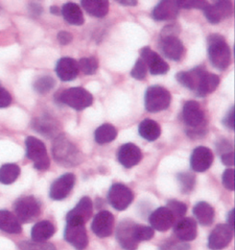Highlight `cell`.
I'll return each instance as SVG.
<instances>
[{"label": "cell", "instance_id": "7", "mask_svg": "<svg viewBox=\"0 0 235 250\" xmlns=\"http://www.w3.org/2000/svg\"><path fill=\"white\" fill-rule=\"evenodd\" d=\"M14 209L20 223H31L36 220L41 213V203L34 196L20 198L14 204Z\"/></svg>", "mask_w": 235, "mask_h": 250}, {"label": "cell", "instance_id": "9", "mask_svg": "<svg viewBox=\"0 0 235 250\" xmlns=\"http://www.w3.org/2000/svg\"><path fill=\"white\" fill-rule=\"evenodd\" d=\"M64 238L77 250H84L89 244V238L84 225L67 223L64 231Z\"/></svg>", "mask_w": 235, "mask_h": 250}, {"label": "cell", "instance_id": "44", "mask_svg": "<svg viewBox=\"0 0 235 250\" xmlns=\"http://www.w3.org/2000/svg\"><path fill=\"white\" fill-rule=\"evenodd\" d=\"M222 184L228 190H235V170L232 168L226 169L222 175Z\"/></svg>", "mask_w": 235, "mask_h": 250}, {"label": "cell", "instance_id": "52", "mask_svg": "<svg viewBox=\"0 0 235 250\" xmlns=\"http://www.w3.org/2000/svg\"><path fill=\"white\" fill-rule=\"evenodd\" d=\"M235 208H233L229 213H228V216H227V225L231 227L232 230H235Z\"/></svg>", "mask_w": 235, "mask_h": 250}, {"label": "cell", "instance_id": "37", "mask_svg": "<svg viewBox=\"0 0 235 250\" xmlns=\"http://www.w3.org/2000/svg\"><path fill=\"white\" fill-rule=\"evenodd\" d=\"M78 69L82 71L85 75H93L98 69L99 63L95 58L90 57L80 59L78 63Z\"/></svg>", "mask_w": 235, "mask_h": 250}, {"label": "cell", "instance_id": "46", "mask_svg": "<svg viewBox=\"0 0 235 250\" xmlns=\"http://www.w3.org/2000/svg\"><path fill=\"white\" fill-rule=\"evenodd\" d=\"M216 148H217V152L220 156L225 154V153H228V152L234 151L233 145L231 144V142H228L225 139L219 140L216 144Z\"/></svg>", "mask_w": 235, "mask_h": 250}, {"label": "cell", "instance_id": "5", "mask_svg": "<svg viewBox=\"0 0 235 250\" xmlns=\"http://www.w3.org/2000/svg\"><path fill=\"white\" fill-rule=\"evenodd\" d=\"M171 102V93L160 85L149 87L145 93V108L150 113H159L166 110Z\"/></svg>", "mask_w": 235, "mask_h": 250}, {"label": "cell", "instance_id": "17", "mask_svg": "<svg viewBox=\"0 0 235 250\" xmlns=\"http://www.w3.org/2000/svg\"><path fill=\"white\" fill-rule=\"evenodd\" d=\"M214 155L212 150L204 147L199 146L193 150L190 158V166L195 172L203 173L210 169L213 163Z\"/></svg>", "mask_w": 235, "mask_h": 250}, {"label": "cell", "instance_id": "54", "mask_svg": "<svg viewBox=\"0 0 235 250\" xmlns=\"http://www.w3.org/2000/svg\"><path fill=\"white\" fill-rule=\"evenodd\" d=\"M119 3L122 4V5H125V6L134 7L137 4V1H134V0H132V1H119Z\"/></svg>", "mask_w": 235, "mask_h": 250}, {"label": "cell", "instance_id": "12", "mask_svg": "<svg viewBox=\"0 0 235 250\" xmlns=\"http://www.w3.org/2000/svg\"><path fill=\"white\" fill-rule=\"evenodd\" d=\"M75 175L67 173L61 175L51 185L49 196L54 200H63L70 194L75 186Z\"/></svg>", "mask_w": 235, "mask_h": 250}, {"label": "cell", "instance_id": "43", "mask_svg": "<svg viewBox=\"0 0 235 250\" xmlns=\"http://www.w3.org/2000/svg\"><path fill=\"white\" fill-rule=\"evenodd\" d=\"M179 9H203L208 4L207 1L203 0H179L176 1Z\"/></svg>", "mask_w": 235, "mask_h": 250}, {"label": "cell", "instance_id": "29", "mask_svg": "<svg viewBox=\"0 0 235 250\" xmlns=\"http://www.w3.org/2000/svg\"><path fill=\"white\" fill-rule=\"evenodd\" d=\"M81 6L93 17H105L109 11V2L107 0H82Z\"/></svg>", "mask_w": 235, "mask_h": 250}, {"label": "cell", "instance_id": "13", "mask_svg": "<svg viewBox=\"0 0 235 250\" xmlns=\"http://www.w3.org/2000/svg\"><path fill=\"white\" fill-rule=\"evenodd\" d=\"M135 225L128 220H124L118 225L117 239L124 250H136L138 247V242L135 237Z\"/></svg>", "mask_w": 235, "mask_h": 250}, {"label": "cell", "instance_id": "14", "mask_svg": "<svg viewBox=\"0 0 235 250\" xmlns=\"http://www.w3.org/2000/svg\"><path fill=\"white\" fill-rule=\"evenodd\" d=\"M234 230L227 225H218L210 233L208 247L211 250L225 249L233 239Z\"/></svg>", "mask_w": 235, "mask_h": 250}, {"label": "cell", "instance_id": "39", "mask_svg": "<svg viewBox=\"0 0 235 250\" xmlns=\"http://www.w3.org/2000/svg\"><path fill=\"white\" fill-rule=\"evenodd\" d=\"M19 248L20 250H57L53 244L45 242H21Z\"/></svg>", "mask_w": 235, "mask_h": 250}, {"label": "cell", "instance_id": "15", "mask_svg": "<svg viewBox=\"0 0 235 250\" xmlns=\"http://www.w3.org/2000/svg\"><path fill=\"white\" fill-rule=\"evenodd\" d=\"M93 201L89 197H83L78 202L75 208L68 211L67 223H76L85 225L93 215Z\"/></svg>", "mask_w": 235, "mask_h": 250}, {"label": "cell", "instance_id": "26", "mask_svg": "<svg viewBox=\"0 0 235 250\" xmlns=\"http://www.w3.org/2000/svg\"><path fill=\"white\" fill-rule=\"evenodd\" d=\"M193 213L198 223L203 226H210L213 224L215 210L212 206L205 201H200L195 205Z\"/></svg>", "mask_w": 235, "mask_h": 250}, {"label": "cell", "instance_id": "48", "mask_svg": "<svg viewBox=\"0 0 235 250\" xmlns=\"http://www.w3.org/2000/svg\"><path fill=\"white\" fill-rule=\"evenodd\" d=\"M222 123L227 128L235 130V105L229 110V112L222 120Z\"/></svg>", "mask_w": 235, "mask_h": 250}, {"label": "cell", "instance_id": "47", "mask_svg": "<svg viewBox=\"0 0 235 250\" xmlns=\"http://www.w3.org/2000/svg\"><path fill=\"white\" fill-rule=\"evenodd\" d=\"M12 97L1 84H0V108L8 107L11 104Z\"/></svg>", "mask_w": 235, "mask_h": 250}, {"label": "cell", "instance_id": "3", "mask_svg": "<svg viewBox=\"0 0 235 250\" xmlns=\"http://www.w3.org/2000/svg\"><path fill=\"white\" fill-rule=\"evenodd\" d=\"M208 55L211 65L218 70H225L231 64V50L225 39L218 34L208 37Z\"/></svg>", "mask_w": 235, "mask_h": 250}, {"label": "cell", "instance_id": "49", "mask_svg": "<svg viewBox=\"0 0 235 250\" xmlns=\"http://www.w3.org/2000/svg\"><path fill=\"white\" fill-rule=\"evenodd\" d=\"M180 29L179 26L176 24H170V25L165 26L161 33L160 36H177V34H179Z\"/></svg>", "mask_w": 235, "mask_h": 250}, {"label": "cell", "instance_id": "50", "mask_svg": "<svg viewBox=\"0 0 235 250\" xmlns=\"http://www.w3.org/2000/svg\"><path fill=\"white\" fill-rule=\"evenodd\" d=\"M58 40L59 42L62 44V45H67L68 43L72 42L73 40V35L68 33V32H65L62 31L58 34Z\"/></svg>", "mask_w": 235, "mask_h": 250}, {"label": "cell", "instance_id": "36", "mask_svg": "<svg viewBox=\"0 0 235 250\" xmlns=\"http://www.w3.org/2000/svg\"><path fill=\"white\" fill-rule=\"evenodd\" d=\"M56 81L50 76H42L38 78L34 83V89L35 92L44 94L50 92L51 90L55 87Z\"/></svg>", "mask_w": 235, "mask_h": 250}, {"label": "cell", "instance_id": "2", "mask_svg": "<svg viewBox=\"0 0 235 250\" xmlns=\"http://www.w3.org/2000/svg\"><path fill=\"white\" fill-rule=\"evenodd\" d=\"M52 152L55 161L63 167H77L82 162V153L64 135L55 139Z\"/></svg>", "mask_w": 235, "mask_h": 250}, {"label": "cell", "instance_id": "35", "mask_svg": "<svg viewBox=\"0 0 235 250\" xmlns=\"http://www.w3.org/2000/svg\"><path fill=\"white\" fill-rule=\"evenodd\" d=\"M166 207L174 217L175 224L179 222L180 220H182L183 218H185V213L187 211V206L185 203L176 200H169Z\"/></svg>", "mask_w": 235, "mask_h": 250}, {"label": "cell", "instance_id": "4", "mask_svg": "<svg viewBox=\"0 0 235 250\" xmlns=\"http://www.w3.org/2000/svg\"><path fill=\"white\" fill-rule=\"evenodd\" d=\"M59 104H65L78 111L83 110L93 104V95L82 87H72L55 95Z\"/></svg>", "mask_w": 235, "mask_h": 250}, {"label": "cell", "instance_id": "6", "mask_svg": "<svg viewBox=\"0 0 235 250\" xmlns=\"http://www.w3.org/2000/svg\"><path fill=\"white\" fill-rule=\"evenodd\" d=\"M25 145L26 157L34 162V168L38 171H46L50 167V159L44 143L30 136L26 139Z\"/></svg>", "mask_w": 235, "mask_h": 250}, {"label": "cell", "instance_id": "31", "mask_svg": "<svg viewBox=\"0 0 235 250\" xmlns=\"http://www.w3.org/2000/svg\"><path fill=\"white\" fill-rule=\"evenodd\" d=\"M218 84L219 77L207 71L202 77L201 82L196 92V94L199 97H205L214 92L218 88Z\"/></svg>", "mask_w": 235, "mask_h": 250}, {"label": "cell", "instance_id": "30", "mask_svg": "<svg viewBox=\"0 0 235 250\" xmlns=\"http://www.w3.org/2000/svg\"><path fill=\"white\" fill-rule=\"evenodd\" d=\"M160 126L156 121L144 119L138 125V133L148 142H155L160 136Z\"/></svg>", "mask_w": 235, "mask_h": 250}, {"label": "cell", "instance_id": "41", "mask_svg": "<svg viewBox=\"0 0 235 250\" xmlns=\"http://www.w3.org/2000/svg\"><path fill=\"white\" fill-rule=\"evenodd\" d=\"M190 245L179 239L170 238L160 245L159 250H189Z\"/></svg>", "mask_w": 235, "mask_h": 250}, {"label": "cell", "instance_id": "40", "mask_svg": "<svg viewBox=\"0 0 235 250\" xmlns=\"http://www.w3.org/2000/svg\"><path fill=\"white\" fill-rule=\"evenodd\" d=\"M154 236V229L146 225H135V237L137 241H148Z\"/></svg>", "mask_w": 235, "mask_h": 250}, {"label": "cell", "instance_id": "23", "mask_svg": "<svg viewBox=\"0 0 235 250\" xmlns=\"http://www.w3.org/2000/svg\"><path fill=\"white\" fill-rule=\"evenodd\" d=\"M177 239L183 242L193 241L197 234V226L192 218H183L175 225Z\"/></svg>", "mask_w": 235, "mask_h": 250}, {"label": "cell", "instance_id": "34", "mask_svg": "<svg viewBox=\"0 0 235 250\" xmlns=\"http://www.w3.org/2000/svg\"><path fill=\"white\" fill-rule=\"evenodd\" d=\"M177 179L180 185L181 191L184 194H188L193 191L196 185V176L189 172H183L177 175Z\"/></svg>", "mask_w": 235, "mask_h": 250}, {"label": "cell", "instance_id": "1", "mask_svg": "<svg viewBox=\"0 0 235 250\" xmlns=\"http://www.w3.org/2000/svg\"><path fill=\"white\" fill-rule=\"evenodd\" d=\"M183 120L186 126V134L191 139L201 138L208 132L205 113L196 101L186 102L183 108Z\"/></svg>", "mask_w": 235, "mask_h": 250}, {"label": "cell", "instance_id": "42", "mask_svg": "<svg viewBox=\"0 0 235 250\" xmlns=\"http://www.w3.org/2000/svg\"><path fill=\"white\" fill-rule=\"evenodd\" d=\"M148 74V67L142 59H139L135 64L134 67L131 70V76L138 81H142Z\"/></svg>", "mask_w": 235, "mask_h": 250}, {"label": "cell", "instance_id": "8", "mask_svg": "<svg viewBox=\"0 0 235 250\" xmlns=\"http://www.w3.org/2000/svg\"><path fill=\"white\" fill-rule=\"evenodd\" d=\"M107 200L110 205L117 210H125L132 203L134 195L131 189L125 185L116 183L110 188Z\"/></svg>", "mask_w": 235, "mask_h": 250}, {"label": "cell", "instance_id": "19", "mask_svg": "<svg viewBox=\"0 0 235 250\" xmlns=\"http://www.w3.org/2000/svg\"><path fill=\"white\" fill-rule=\"evenodd\" d=\"M206 72H207V70L205 69V67L197 66V67H194L193 69H191L189 71L178 72L176 78L179 83L182 84L188 90L196 92L200 84L202 77Z\"/></svg>", "mask_w": 235, "mask_h": 250}, {"label": "cell", "instance_id": "25", "mask_svg": "<svg viewBox=\"0 0 235 250\" xmlns=\"http://www.w3.org/2000/svg\"><path fill=\"white\" fill-rule=\"evenodd\" d=\"M0 230L5 233L18 234L21 233L22 228L17 217L6 209H0Z\"/></svg>", "mask_w": 235, "mask_h": 250}, {"label": "cell", "instance_id": "53", "mask_svg": "<svg viewBox=\"0 0 235 250\" xmlns=\"http://www.w3.org/2000/svg\"><path fill=\"white\" fill-rule=\"evenodd\" d=\"M32 9H33L32 13H34L35 15H40L42 12V7L36 4H34V6H32Z\"/></svg>", "mask_w": 235, "mask_h": 250}, {"label": "cell", "instance_id": "27", "mask_svg": "<svg viewBox=\"0 0 235 250\" xmlns=\"http://www.w3.org/2000/svg\"><path fill=\"white\" fill-rule=\"evenodd\" d=\"M61 13L67 23L71 25L80 26L84 23L82 10L75 3L68 2L65 4L62 8Z\"/></svg>", "mask_w": 235, "mask_h": 250}, {"label": "cell", "instance_id": "45", "mask_svg": "<svg viewBox=\"0 0 235 250\" xmlns=\"http://www.w3.org/2000/svg\"><path fill=\"white\" fill-rule=\"evenodd\" d=\"M214 4L217 6L218 10L220 11L223 20L231 16V14L233 12L232 2H230V1H216V2H214Z\"/></svg>", "mask_w": 235, "mask_h": 250}, {"label": "cell", "instance_id": "21", "mask_svg": "<svg viewBox=\"0 0 235 250\" xmlns=\"http://www.w3.org/2000/svg\"><path fill=\"white\" fill-rule=\"evenodd\" d=\"M179 7L176 1L164 0L159 2L152 10V18L158 21H174L178 17Z\"/></svg>", "mask_w": 235, "mask_h": 250}, {"label": "cell", "instance_id": "51", "mask_svg": "<svg viewBox=\"0 0 235 250\" xmlns=\"http://www.w3.org/2000/svg\"><path fill=\"white\" fill-rule=\"evenodd\" d=\"M221 162L226 167H233L235 165V151L228 152L220 156Z\"/></svg>", "mask_w": 235, "mask_h": 250}, {"label": "cell", "instance_id": "38", "mask_svg": "<svg viewBox=\"0 0 235 250\" xmlns=\"http://www.w3.org/2000/svg\"><path fill=\"white\" fill-rule=\"evenodd\" d=\"M202 10L204 12L205 17L207 18V20L212 24H218L223 20L219 10L215 4H210L208 2L206 7Z\"/></svg>", "mask_w": 235, "mask_h": 250}, {"label": "cell", "instance_id": "33", "mask_svg": "<svg viewBox=\"0 0 235 250\" xmlns=\"http://www.w3.org/2000/svg\"><path fill=\"white\" fill-rule=\"evenodd\" d=\"M20 175V168L15 164H6L0 167V183L10 185Z\"/></svg>", "mask_w": 235, "mask_h": 250}, {"label": "cell", "instance_id": "20", "mask_svg": "<svg viewBox=\"0 0 235 250\" xmlns=\"http://www.w3.org/2000/svg\"><path fill=\"white\" fill-rule=\"evenodd\" d=\"M152 229L160 232L168 231L175 224L174 217L167 207H160L155 209L149 218Z\"/></svg>", "mask_w": 235, "mask_h": 250}, {"label": "cell", "instance_id": "24", "mask_svg": "<svg viewBox=\"0 0 235 250\" xmlns=\"http://www.w3.org/2000/svg\"><path fill=\"white\" fill-rule=\"evenodd\" d=\"M33 128L44 137L53 138L59 131V123L49 116L35 118L33 122Z\"/></svg>", "mask_w": 235, "mask_h": 250}, {"label": "cell", "instance_id": "16", "mask_svg": "<svg viewBox=\"0 0 235 250\" xmlns=\"http://www.w3.org/2000/svg\"><path fill=\"white\" fill-rule=\"evenodd\" d=\"M115 217L108 210H101L93 218L92 230L98 237H108L113 233Z\"/></svg>", "mask_w": 235, "mask_h": 250}, {"label": "cell", "instance_id": "18", "mask_svg": "<svg viewBox=\"0 0 235 250\" xmlns=\"http://www.w3.org/2000/svg\"><path fill=\"white\" fill-rule=\"evenodd\" d=\"M118 162L126 168L137 166L142 159L140 149L133 143H126L120 147L118 152Z\"/></svg>", "mask_w": 235, "mask_h": 250}, {"label": "cell", "instance_id": "10", "mask_svg": "<svg viewBox=\"0 0 235 250\" xmlns=\"http://www.w3.org/2000/svg\"><path fill=\"white\" fill-rule=\"evenodd\" d=\"M159 47L164 57L173 61H180L185 56V46L177 36H160Z\"/></svg>", "mask_w": 235, "mask_h": 250}, {"label": "cell", "instance_id": "11", "mask_svg": "<svg viewBox=\"0 0 235 250\" xmlns=\"http://www.w3.org/2000/svg\"><path fill=\"white\" fill-rule=\"evenodd\" d=\"M140 59L146 63L151 75H164L170 69L168 63L149 46H145L140 50Z\"/></svg>", "mask_w": 235, "mask_h": 250}, {"label": "cell", "instance_id": "32", "mask_svg": "<svg viewBox=\"0 0 235 250\" xmlns=\"http://www.w3.org/2000/svg\"><path fill=\"white\" fill-rule=\"evenodd\" d=\"M118 137L117 128L111 124H103L100 125L94 133L95 142L98 144H106L114 142Z\"/></svg>", "mask_w": 235, "mask_h": 250}, {"label": "cell", "instance_id": "55", "mask_svg": "<svg viewBox=\"0 0 235 250\" xmlns=\"http://www.w3.org/2000/svg\"><path fill=\"white\" fill-rule=\"evenodd\" d=\"M50 11L52 14H55V15H60V13H61V10L58 6H52Z\"/></svg>", "mask_w": 235, "mask_h": 250}, {"label": "cell", "instance_id": "28", "mask_svg": "<svg viewBox=\"0 0 235 250\" xmlns=\"http://www.w3.org/2000/svg\"><path fill=\"white\" fill-rule=\"evenodd\" d=\"M56 232V228L49 221H41L34 225L31 235L34 242H45Z\"/></svg>", "mask_w": 235, "mask_h": 250}, {"label": "cell", "instance_id": "22", "mask_svg": "<svg viewBox=\"0 0 235 250\" xmlns=\"http://www.w3.org/2000/svg\"><path fill=\"white\" fill-rule=\"evenodd\" d=\"M78 66L75 59L62 58L57 63L56 72L62 82H72L78 75Z\"/></svg>", "mask_w": 235, "mask_h": 250}]
</instances>
